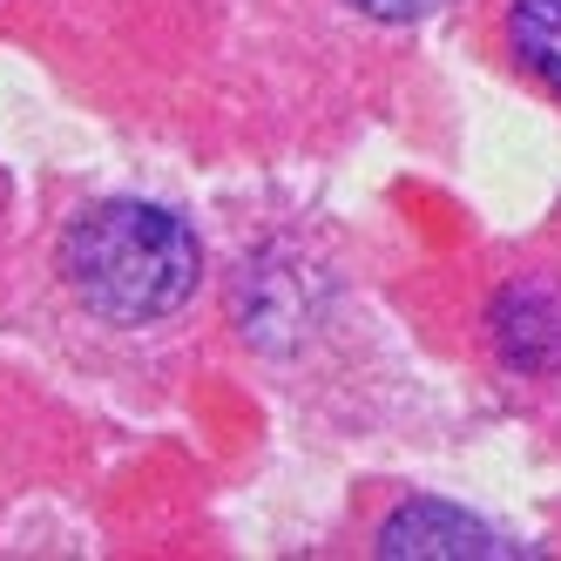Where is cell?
I'll return each mask as SVG.
<instances>
[{"label":"cell","instance_id":"277c9868","mask_svg":"<svg viewBox=\"0 0 561 561\" xmlns=\"http://www.w3.org/2000/svg\"><path fill=\"white\" fill-rule=\"evenodd\" d=\"M507 48L548 95H561V0H514L507 8Z\"/></svg>","mask_w":561,"mask_h":561},{"label":"cell","instance_id":"3957f363","mask_svg":"<svg viewBox=\"0 0 561 561\" xmlns=\"http://www.w3.org/2000/svg\"><path fill=\"white\" fill-rule=\"evenodd\" d=\"M494 345L514 373L561 366V305L541 285H507L494 298Z\"/></svg>","mask_w":561,"mask_h":561},{"label":"cell","instance_id":"7a4b0ae2","mask_svg":"<svg viewBox=\"0 0 561 561\" xmlns=\"http://www.w3.org/2000/svg\"><path fill=\"white\" fill-rule=\"evenodd\" d=\"M379 554H501V541L480 528L473 514L447 507V501H407L386 528H379Z\"/></svg>","mask_w":561,"mask_h":561},{"label":"cell","instance_id":"6da1fadb","mask_svg":"<svg viewBox=\"0 0 561 561\" xmlns=\"http://www.w3.org/2000/svg\"><path fill=\"white\" fill-rule=\"evenodd\" d=\"M196 271H204V251H196L190 224L170 217L163 204H136V196L82 210L61 237L68 291L95 318H108V325H156V318H170L196 291Z\"/></svg>","mask_w":561,"mask_h":561},{"label":"cell","instance_id":"5b68a950","mask_svg":"<svg viewBox=\"0 0 561 561\" xmlns=\"http://www.w3.org/2000/svg\"><path fill=\"white\" fill-rule=\"evenodd\" d=\"M358 14H373V21H392V27H407V21H426V14H439L447 0H352Z\"/></svg>","mask_w":561,"mask_h":561}]
</instances>
